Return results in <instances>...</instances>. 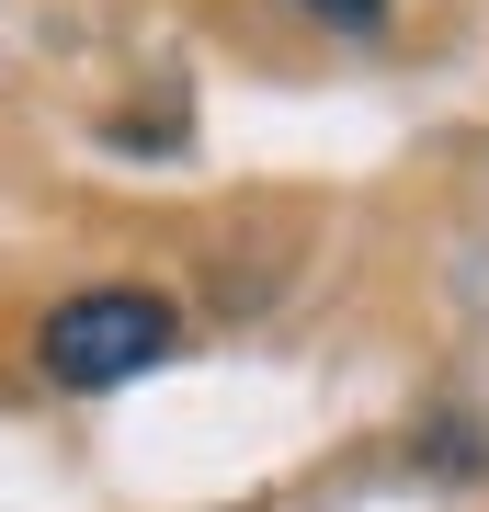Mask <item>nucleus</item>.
Returning a JSON list of instances; mask_svg holds the SVG:
<instances>
[{"instance_id":"nucleus-2","label":"nucleus","mask_w":489,"mask_h":512,"mask_svg":"<svg viewBox=\"0 0 489 512\" xmlns=\"http://www.w3.org/2000/svg\"><path fill=\"white\" fill-rule=\"evenodd\" d=\"M296 12H319V23H342V35H387V0H296Z\"/></svg>"},{"instance_id":"nucleus-1","label":"nucleus","mask_w":489,"mask_h":512,"mask_svg":"<svg viewBox=\"0 0 489 512\" xmlns=\"http://www.w3.org/2000/svg\"><path fill=\"white\" fill-rule=\"evenodd\" d=\"M171 342H182V308L148 296V285H91V296H69V308H46V330H35V353H46L57 387H126V376L160 365Z\"/></svg>"}]
</instances>
